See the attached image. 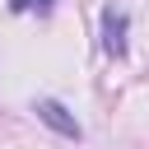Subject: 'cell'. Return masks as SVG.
<instances>
[{"label":"cell","instance_id":"6da1fadb","mask_svg":"<svg viewBox=\"0 0 149 149\" xmlns=\"http://www.w3.org/2000/svg\"><path fill=\"white\" fill-rule=\"evenodd\" d=\"M33 112H37V121L42 126H51L56 135H65V140H79L84 130H79V121H74V112L65 107V102H56V98H37L33 102Z\"/></svg>","mask_w":149,"mask_h":149},{"label":"cell","instance_id":"7a4b0ae2","mask_svg":"<svg viewBox=\"0 0 149 149\" xmlns=\"http://www.w3.org/2000/svg\"><path fill=\"white\" fill-rule=\"evenodd\" d=\"M126 28H130L126 9L107 5V9H102V51H107V56H126Z\"/></svg>","mask_w":149,"mask_h":149},{"label":"cell","instance_id":"3957f363","mask_svg":"<svg viewBox=\"0 0 149 149\" xmlns=\"http://www.w3.org/2000/svg\"><path fill=\"white\" fill-rule=\"evenodd\" d=\"M9 9H14V14H28V9H37V14H51V0H9Z\"/></svg>","mask_w":149,"mask_h":149}]
</instances>
